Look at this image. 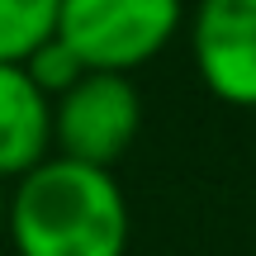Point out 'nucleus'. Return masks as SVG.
Masks as SVG:
<instances>
[{
	"label": "nucleus",
	"mask_w": 256,
	"mask_h": 256,
	"mask_svg": "<svg viewBox=\"0 0 256 256\" xmlns=\"http://www.w3.org/2000/svg\"><path fill=\"white\" fill-rule=\"evenodd\" d=\"M5 223H10V194H5V185H0V232H5Z\"/></svg>",
	"instance_id": "8"
},
{
	"label": "nucleus",
	"mask_w": 256,
	"mask_h": 256,
	"mask_svg": "<svg viewBox=\"0 0 256 256\" xmlns=\"http://www.w3.org/2000/svg\"><path fill=\"white\" fill-rule=\"evenodd\" d=\"M62 0H0V62H28L57 34Z\"/></svg>",
	"instance_id": "6"
},
{
	"label": "nucleus",
	"mask_w": 256,
	"mask_h": 256,
	"mask_svg": "<svg viewBox=\"0 0 256 256\" xmlns=\"http://www.w3.org/2000/svg\"><path fill=\"white\" fill-rule=\"evenodd\" d=\"M190 48L204 86L223 104L256 110V0H200Z\"/></svg>",
	"instance_id": "4"
},
{
	"label": "nucleus",
	"mask_w": 256,
	"mask_h": 256,
	"mask_svg": "<svg viewBox=\"0 0 256 256\" xmlns=\"http://www.w3.org/2000/svg\"><path fill=\"white\" fill-rule=\"evenodd\" d=\"M142 100L128 76L86 72L62 100H52V147L66 162L114 171V162L138 142Z\"/></svg>",
	"instance_id": "3"
},
{
	"label": "nucleus",
	"mask_w": 256,
	"mask_h": 256,
	"mask_svg": "<svg viewBox=\"0 0 256 256\" xmlns=\"http://www.w3.org/2000/svg\"><path fill=\"white\" fill-rule=\"evenodd\" d=\"M24 66H28V76H34V81L43 86L52 100H62V95H66V90H72V86L86 76V62H81V57H76V52H72V48H66L57 34L48 38V43L38 48V52L28 57Z\"/></svg>",
	"instance_id": "7"
},
{
	"label": "nucleus",
	"mask_w": 256,
	"mask_h": 256,
	"mask_svg": "<svg viewBox=\"0 0 256 256\" xmlns=\"http://www.w3.org/2000/svg\"><path fill=\"white\" fill-rule=\"evenodd\" d=\"M5 232L19 256H124L128 200L114 171L48 156L14 180Z\"/></svg>",
	"instance_id": "1"
},
{
	"label": "nucleus",
	"mask_w": 256,
	"mask_h": 256,
	"mask_svg": "<svg viewBox=\"0 0 256 256\" xmlns=\"http://www.w3.org/2000/svg\"><path fill=\"white\" fill-rule=\"evenodd\" d=\"M52 156V95L24 62H0V180H24Z\"/></svg>",
	"instance_id": "5"
},
{
	"label": "nucleus",
	"mask_w": 256,
	"mask_h": 256,
	"mask_svg": "<svg viewBox=\"0 0 256 256\" xmlns=\"http://www.w3.org/2000/svg\"><path fill=\"white\" fill-rule=\"evenodd\" d=\"M185 19V0H62L57 38L86 62V72L128 76L147 66Z\"/></svg>",
	"instance_id": "2"
}]
</instances>
